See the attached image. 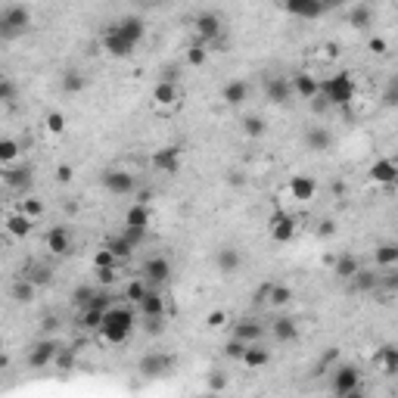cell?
<instances>
[{"label":"cell","instance_id":"obj_11","mask_svg":"<svg viewBox=\"0 0 398 398\" xmlns=\"http://www.w3.org/2000/svg\"><path fill=\"white\" fill-rule=\"evenodd\" d=\"M283 10L293 19L311 22V19H321L327 13V0H283Z\"/></svg>","mask_w":398,"mask_h":398},{"label":"cell","instance_id":"obj_22","mask_svg":"<svg viewBox=\"0 0 398 398\" xmlns=\"http://www.w3.org/2000/svg\"><path fill=\"white\" fill-rule=\"evenodd\" d=\"M293 97H296L293 94V84H289L287 78H271V81H268V100L274 106H287Z\"/></svg>","mask_w":398,"mask_h":398},{"label":"cell","instance_id":"obj_14","mask_svg":"<svg viewBox=\"0 0 398 398\" xmlns=\"http://www.w3.org/2000/svg\"><path fill=\"white\" fill-rule=\"evenodd\" d=\"M268 224H271V240L274 243H289L296 237V230H298L296 218L289 215V212H274Z\"/></svg>","mask_w":398,"mask_h":398},{"label":"cell","instance_id":"obj_44","mask_svg":"<svg viewBox=\"0 0 398 398\" xmlns=\"http://www.w3.org/2000/svg\"><path fill=\"white\" fill-rule=\"evenodd\" d=\"M94 293H97L94 287H78V289H72V305H75V308H84V305L94 298Z\"/></svg>","mask_w":398,"mask_h":398},{"label":"cell","instance_id":"obj_33","mask_svg":"<svg viewBox=\"0 0 398 398\" xmlns=\"http://www.w3.org/2000/svg\"><path fill=\"white\" fill-rule=\"evenodd\" d=\"M349 25L351 29H370L374 25V10L370 6H355V10H349Z\"/></svg>","mask_w":398,"mask_h":398},{"label":"cell","instance_id":"obj_1","mask_svg":"<svg viewBox=\"0 0 398 398\" xmlns=\"http://www.w3.org/2000/svg\"><path fill=\"white\" fill-rule=\"evenodd\" d=\"M147 38V22L141 16H122L103 31V50L112 59H128L131 53L143 44Z\"/></svg>","mask_w":398,"mask_h":398},{"label":"cell","instance_id":"obj_4","mask_svg":"<svg viewBox=\"0 0 398 398\" xmlns=\"http://www.w3.org/2000/svg\"><path fill=\"white\" fill-rule=\"evenodd\" d=\"M31 29V10L22 3H10L0 10V41L10 44V41H19L25 38Z\"/></svg>","mask_w":398,"mask_h":398},{"label":"cell","instance_id":"obj_56","mask_svg":"<svg viewBox=\"0 0 398 398\" xmlns=\"http://www.w3.org/2000/svg\"><path fill=\"white\" fill-rule=\"evenodd\" d=\"M324 234H333V224H330V221L321 224V237H324Z\"/></svg>","mask_w":398,"mask_h":398},{"label":"cell","instance_id":"obj_24","mask_svg":"<svg viewBox=\"0 0 398 398\" xmlns=\"http://www.w3.org/2000/svg\"><path fill=\"white\" fill-rule=\"evenodd\" d=\"M289 193H293V199H298V202H308V199H315V193H317L315 177L296 175L293 181H289Z\"/></svg>","mask_w":398,"mask_h":398},{"label":"cell","instance_id":"obj_9","mask_svg":"<svg viewBox=\"0 0 398 398\" xmlns=\"http://www.w3.org/2000/svg\"><path fill=\"white\" fill-rule=\"evenodd\" d=\"M103 187H106V193H112V196H131L137 184H134V175H128L125 168H106Z\"/></svg>","mask_w":398,"mask_h":398},{"label":"cell","instance_id":"obj_48","mask_svg":"<svg viewBox=\"0 0 398 398\" xmlns=\"http://www.w3.org/2000/svg\"><path fill=\"white\" fill-rule=\"evenodd\" d=\"M94 264H97V268H116V255H112V252L109 249H100L97 252V258H94Z\"/></svg>","mask_w":398,"mask_h":398},{"label":"cell","instance_id":"obj_40","mask_svg":"<svg viewBox=\"0 0 398 398\" xmlns=\"http://www.w3.org/2000/svg\"><path fill=\"white\" fill-rule=\"evenodd\" d=\"M19 156V143L13 137H0V165H10Z\"/></svg>","mask_w":398,"mask_h":398},{"label":"cell","instance_id":"obj_35","mask_svg":"<svg viewBox=\"0 0 398 398\" xmlns=\"http://www.w3.org/2000/svg\"><path fill=\"white\" fill-rule=\"evenodd\" d=\"M84 84H88V81H84V75H81V72L69 69V72H65V75H63V94H81V90H84Z\"/></svg>","mask_w":398,"mask_h":398},{"label":"cell","instance_id":"obj_32","mask_svg":"<svg viewBox=\"0 0 398 398\" xmlns=\"http://www.w3.org/2000/svg\"><path fill=\"white\" fill-rule=\"evenodd\" d=\"M106 249L116 255V262H122V258H131V252H134L137 246H134V243H131L125 234H118V237H112V240L106 243Z\"/></svg>","mask_w":398,"mask_h":398},{"label":"cell","instance_id":"obj_42","mask_svg":"<svg viewBox=\"0 0 398 398\" xmlns=\"http://www.w3.org/2000/svg\"><path fill=\"white\" fill-rule=\"evenodd\" d=\"M147 289H150V283L141 277V280H134V283H128V287H125V298L137 305V302H141V296L147 293Z\"/></svg>","mask_w":398,"mask_h":398},{"label":"cell","instance_id":"obj_20","mask_svg":"<svg viewBox=\"0 0 398 398\" xmlns=\"http://www.w3.org/2000/svg\"><path fill=\"white\" fill-rule=\"evenodd\" d=\"M305 147L311 152H327L333 147V134H330L324 125H315V128H308V134H305Z\"/></svg>","mask_w":398,"mask_h":398},{"label":"cell","instance_id":"obj_3","mask_svg":"<svg viewBox=\"0 0 398 398\" xmlns=\"http://www.w3.org/2000/svg\"><path fill=\"white\" fill-rule=\"evenodd\" d=\"M317 94L327 100L330 109H349V106L355 103L358 88H355V78H351L349 72H336V75L324 78V81H321V90H317Z\"/></svg>","mask_w":398,"mask_h":398},{"label":"cell","instance_id":"obj_54","mask_svg":"<svg viewBox=\"0 0 398 398\" xmlns=\"http://www.w3.org/2000/svg\"><path fill=\"white\" fill-rule=\"evenodd\" d=\"M56 177H59V184H69L72 181V168H69V165H59Z\"/></svg>","mask_w":398,"mask_h":398},{"label":"cell","instance_id":"obj_18","mask_svg":"<svg viewBox=\"0 0 398 398\" xmlns=\"http://www.w3.org/2000/svg\"><path fill=\"white\" fill-rule=\"evenodd\" d=\"M370 181L380 184V187H392L398 181V165L392 159H376V162L370 165Z\"/></svg>","mask_w":398,"mask_h":398},{"label":"cell","instance_id":"obj_12","mask_svg":"<svg viewBox=\"0 0 398 398\" xmlns=\"http://www.w3.org/2000/svg\"><path fill=\"white\" fill-rule=\"evenodd\" d=\"M171 274H175V268H171V262L165 255H150L147 262H143V280H147L150 287H162V283H168Z\"/></svg>","mask_w":398,"mask_h":398},{"label":"cell","instance_id":"obj_17","mask_svg":"<svg viewBox=\"0 0 398 398\" xmlns=\"http://www.w3.org/2000/svg\"><path fill=\"white\" fill-rule=\"evenodd\" d=\"M152 100H156V106H162V109H171V106H177V100H181V90H177V78H162V81L156 84V90H152Z\"/></svg>","mask_w":398,"mask_h":398},{"label":"cell","instance_id":"obj_10","mask_svg":"<svg viewBox=\"0 0 398 398\" xmlns=\"http://www.w3.org/2000/svg\"><path fill=\"white\" fill-rule=\"evenodd\" d=\"M56 351H59V342L56 340H50V336L38 340L35 346L29 349V367H35V370L53 367V361H56Z\"/></svg>","mask_w":398,"mask_h":398},{"label":"cell","instance_id":"obj_57","mask_svg":"<svg viewBox=\"0 0 398 398\" xmlns=\"http://www.w3.org/2000/svg\"><path fill=\"white\" fill-rule=\"evenodd\" d=\"M374 50L376 53H386V41H374Z\"/></svg>","mask_w":398,"mask_h":398},{"label":"cell","instance_id":"obj_30","mask_svg":"<svg viewBox=\"0 0 398 398\" xmlns=\"http://www.w3.org/2000/svg\"><path fill=\"white\" fill-rule=\"evenodd\" d=\"M215 264L224 271V274H237V271H240V252L234 246H221L215 255Z\"/></svg>","mask_w":398,"mask_h":398},{"label":"cell","instance_id":"obj_55","mask_svg":"<svg viewBox=\"0 0 398 398\" xmlns=\"http://www.w3.org/2000/svg\"><path fill=\"white\" fill-rule=\"evenodd\" d=\"M44 330H47V333L50 330H56V317H47V321H44Z\"/></svg>","mask_w":398,"mask_h":398},{"label":"cell","instance_id":"obj_43","mask_svg":"<svg viewBox=\"0 0 398 398\" xmlns=\"http://www.w3.org/2000/svg\"><path fill=\"white\" fill-rule=\"evenodd\" d=\"M44 125H47V131H50V134H63V131H65V116H63V112H56V109H53V112H47V118H44Z\"/></svg>","mask_w":398,"mask_h":398},{"label":"cell","instance_id":"obj_27","mask_svg":"<svg viewBox=\"0 0 398 398\" xmlns=\"http://www.w3.org/2000/svg\"><path fill=\"white\" fill-rule=\"evenodd\" d=\"M264 336V327L258 321H240V324H234V340H240V342H246V346H252V342H258Z\"/></svg>","mask_w":398,"mask_h":398},{"label":"cell","instance_id":"obj_50","mask_svg":"<svg viewBox=\"0 0 398 398\" xmlns=\"http://www.w3.org/2000/svg\"><path fill=\"white\" fill-rule=\"evenodd\" d=\"M22 212H25L29 218H38V215H41V202H38V199H25V202H22Z\"/></svg>","mask_w":398,"mask_h":398},{"label":"cell","instance_id":"obj_23","mask_svg":"<svg viewBox=\"0 0 398 398\" xmlns=\"http://www.w3.org/2000/svg\"><path fill=\"white\" fill-rule=\"evenodd\" d=\"M137 308H141L143 317H162L165 315V298L156 293V289H147V293L141 296V302H137Z\"/></svg>","mask_w":398,"mask_h":398},{"label":"cell","instance_id":"obj_36","mask_svg":"<svg viewBox=\"0 0 398 398\" xmlns=\"http://www.w3.org/2000/svg\"><path fill=\"white\" fill-rule=\"evenodd\" d=\"M376 264H380V268H395L398 264V246L395 243H383V246L376 249Z\"/></svg>","mask_w":398,"mask_h":398},{"label":"cell","instance_id":"obj_38","mask_svg":"<svg viewBox=\"0 0 398 398\" xmlns=\"http://www.w3.org/2000/svg\"><path fill=\"white\" fill-rule=\"evenodd\" d=\"M349 283H355V287L358 289H361V293H370V289H374L376 287V283H380V277H376L374 274V271H364V268H358V274L355 277H351V280Z\"/></svg>","mask_w":398,"mask_h":398},{"label":"cell","instance_id":"obj_37","mask_svg":"<svg viewBox=\"0 0 398 398\" xmlns=\"http://www.w3.org/2000/svg\"><path fill=\"white\" fill-rule=\"evenodd\" d=\"M13 298H16L19 305L35 302V283H31V280H16V283H13Z\"/></svg>","mask_w":398,"mask_h":398},{"label":"cell","instance_id":"obj_8","mask_svg":"<svg viewBox=\"0 0 398 398\" xmlns=\"http://www.w3.org/2000/svg\"><path fill=\"white\" fill-rule=\"evenodd\" d=\"M171 367H175V358L162 355V351H147V355L141 358V364H137V370H141L147 380H159V376L171 374Z\"/></svg>","mask_w":398,"mask_h":398},{"label":"cell","instance_id":"obj_7","mask_svg":"<svg viewBox=\"0 0 398 398\" xmlns=\"http://www.w3.org/2000/svg\"><path fill=\"white\" fill-rule=\"evenodd\" d=\"M333 395L340 398H358L361 395V370L355 364H342L333 374Z\"/></svg>","mask_w":398,"mask_h":398},{"label":"cell","instance_id":"obj_58","mask_svg":"<svg viewBox=\"0 0 398 398\" xmlns=\"http://www.w3.org/2000/svg\"><path fill=\"white\" fill-rule=\"evenodd\" d=\"M0 361H3V358H0Z\"/></svg>","mask_w":398,"mask_h":398},{"label":"cell","instance_id":"obj_29","mask_svg":"<svg viewBox=\"0 0 398 398\" xmlns=\"http://www.w3.org/2000/svg\"><path fill=\"white\" fill-rule=\"evenodd\" d=\"M240 361L246 364L249 370H258V367H264V364L271 361V355H268V349H262V346H258V342H252V346L243 349Z\"/></svg>","mask_w":398,"mask_h":398},{"label":"cell","instance_id":"obj_52","mask_svg":"<svg viewBox=\"0 0 398 398\" xmlns=\"http://www.w3.org/2000/svg\"><path fill=\"white\" fill-rule=\"evenodd\" d=\"M311 109H315V112H317V116H321V112H327V109H330V106H327V100H324L321 94H317V97H311Z\"/></svg>","mask_w":398,"mask_h":398},{"label":"cell","instance_id":"obj_47","mask_svg":"<svg viewBox=\"0 0 398 398\" xmlns=\"http://www.w3.org/2000/svg\"><path fill=\"white\" fill-rule=\"evenodd\" d=\"M187 59H190V65H202L205 59H209V47H202V44H193L187 53Z\"/></svg>","mask_w":398,"mask_h":398},{"label":"cell","instance_id":"obj_53","mask_svg":"<svg viewBox=\"0 0 398 398\" xmlns=\"http://www.w3.org/2000/svg\"><path fill=\"white\" fill-rule=\"evenodd\" d=\"M97 274H100V280H103V283L116 280V268H97Z\"/></svg>","mask_w":398,"mask_h":398},{"label":"cell","instance_id":"obj_28","mask_svg":"<svg viewBox=\"0 0 398 398\" xmlns=\"http://www.w3.org/2000/svg\"><path fill=\"white\" fill-rule=\"evenodd\" d=\"M274 340L277 342H296L298 340V321L296 317H274Z\"/></svg>","mask_w":398,"mask_h":398},{"label":"cell","instance_id":"obj_6","mask_svg":"<svg viewBox=\"0 0 398 398\" xmlns=\"http://www.w3.org/2000/svg\"><path fill=\"white\" fill-rule=\"evenodd\" d=\"M193 35H196V44H202V47L221 44V38H224V19L218 16V13H212V10L199 13V16L193 19Z\"/></svg>","mask_w":398,"mask_h":398},{"label":"cell","instance_id":"obj_39","mask_svg":"<svg viewBox=\"0 0 398 398\" xmlns=\"http://www.w3.org/2000/svg\"><path fill=\"white\" fill-rule=\"evenodd\" d=\"M103 311H106V308H97V305H88V308H81V327H84V330H100Z\"/></svg>","mask_w":398,"mask_h":398},{"label":"cell","instance_id":"obj_13","mask_svg":"<svg viewBox=\"0 0 398 398\" xmlns=\"http://www.w3.org/2000/svg\"><path fill=\"white\" fill-rule=\"evenodd\" d=\"M181 159H184L181 147H162L152 152V168H156L159 175H177V171H181Z\"/></svg>","mask_w":398,"mask_h":398},{"label":"cell","instance_id":"obj_16","mask_svg":"<svg viewBox=\"0 0 398 398\" xmlns=\"http://www.w3.org/2000/svg\"><path fill=\"white\" fill-rule=\"evenodd\" d=\"M3 184L10 190H16V193H29V190L35 187V171H31L29 165H22V168H10L3 175Z\"/></svg>","mask_w":398,"mask_h":398},{"label":"cell","instance_id":"obj_21","mask_svg":"<svg viewBox=\"0 0 398 398\" xmlns=\"http://www.w3.org/2000/svg\"><path fill=\"white\" fill-rule=\"evenodd\" d=\"M221 100L237 109V106H243V103L249 100V84L240 81V78H237V81H228V84L221 88Z\"/></svg>","mask_w":398,"mask_h":398},{"label":"cell","instance_id":"obj_34","mask_svg":"<svg viewBox=\"0 0 398 398\" xmlns=\"http://www.w3.org/2000/svg\"><path fill=\"white\" fill-rule=\"evenodd\" d=\"M376 364H380L383 374L392 376L395 370H398V349H395V346H383V349H380V358H376Z\"/></svg>","mask_w":398,"mask_h":398},{"label":"cell","instance_id":"obj_19","mask_svg":"<svg viewBox=\"0 0 398 398\" xmlns=\"http://www.w3.org/2000/svg\"><path fill=\"white\" fill-rule=\"evenodd\" d=\"M47 249L53 255H69L72 252V234L69 228H63V224H56V228L47 230Z\"/></svg>","mask_w":398,"mask_h":398},{"label":"cell","instance_id":"obj_51","mask_svg":"<svg viewBox=\"0 0 398 398\" xmlns=\"http://www.w3.org/2000/svg\"><path fill=\"white\" fill-rule=\"evenodd\" d=\"M221 324H228V317H224V311H212V315H209V327H212V330H218V327H221Z\"/></svg>","mask_w":398,"mask_h":398},{"label":"cell","instance_id":"obj_31","mask_svg":"<svg viewBox=\"0 0 398 398\" xmlns=\"http://www.w3.org/2000/svg\"><path fill=\"white\" fill-rule=\"evenodd\" d=\"M358 268H361V264H358V258L349 255V252H346V255H340V258L333 262V274L340 277V280H351V277L358 274Z\"/></svg>","mask_w":398,"mask_h":398},{"label":"cell","instance_id":"obj_26","mask_svg":"<svg viewBox=\"0 0 398 398\" xmlns=\"http://www.w3.org/2000/svg\"><path fill=\"white\" fill-rule=\"evenodd\" d=\"M3 228H6V234H10V237L22 240V237H29V234H31V228H35V218H29L25 212H16V215L6 218Z\"/></svg>","mask_w":398,"mask_h":398},{"label":"cell","instance_id":"obj_25","mask_svg":"<svg viewBox=\"0 0 398 398\" xmlns=\"http://www.w3.org/2000/svg\"><path fill=\"white\" fill-rule=\"evenodd\" d=\"M289 84H293V94H298V100H311L321 90V81H317L315 75H308V72H298Z\"/></svg>","mask_w":398,"mask_h":398},{"label":"cell","instance_id":"obj_49","mask_svg":"<svg viewBox=\"0 0 398 398\" xmlns=\"http://www.w3.org/2000/svg\"><path fill=\"white\" fill-rule=\"evenodd\" d=\"M243 349H246V342H240V340H230L228 342V358H237V361H240V355H243Z\"/></svg>","mask_w":398,"mask_h":398},{"label":"cell","instance_id":"obj_41","mask_svg":"<svg viewBox=\"0 0 398 398\" xmlns=\"http://www.w3.org/2000/svg\"><path fill=\"white\" fill-rule=\"evenodd\" d=\"M264 131H268V125H264V118H258V116H249L246 122H243V134L246 137H262Z\"/></svg>","mask_w":398,"mask_h":398},{"label":"cell","instance_id":"obj_46","mask_svg":"<svg viewBox=\"0 0 398 398\" xmlns=\"http://www.w3.org/2000/svg\"><path fill=\"white\" fill-rule=\"evenodd\" d=\"M72 364H75V355H72L69 349H63V346H59V351H56V361H53V367H59V370H69Z\"/></svg>","mask_w":398,"mask_h":398},{"label":"cell","instance_id":"obj_15","mask_svg":"<svg viewBox=\"0 0 398 398\" xmlns=\"http://www.w3.org/2000/svg\"><path fill=\"white\" fill-rule=\"evenodd\" d=\"M258 302L274 305V308H283V305L293 302V289L287 283H268V287L258 289Z\"/></svg>","mask_w":398,"mask_h":398},{"label":"cell","instance_id":"obj_45","mask_svg":"<svg viewBox=\"0 0 398 398\" xmlns=\"http://www.w3.org/2000/svg\"><path fill=\"white\" fill-rule=\"evenodd\" d=\"M16 100V84L6 75H0V103H13Z\"/></svg>","mask_w":398,"mask_h":398},{"label":"cell","instance_id":"obj_5","mask_svg":"<svg viewBox=\"0 0 398 398\" xmlns=\"http://www.w3.org/2000/svg\"><path fill=\"white\" fill-rule=\"evenodd\" d=\"M122 234L128 237L134 246H141V243L147 240V234H150V205H147V202L128 205V212H125V228H122Z\"/></svg>","mask_w":398,"mask_h":398},{"label":"cell","instance_id":"obj_2","mask_svg":"<svg viewBox=\"0 0 398 398\" xmlns=\"http://www.w3.org/2000/svg\"><path fill=\"white\" fill-rule=\"evenodd\" d=\"M134 327H137V317L128 305H109L103 311V321H100V330L97 333L103 336V342L109 346H122L134 336Z\"/></svg>","mask_w":398,"mask_h":398}]
</instances>
